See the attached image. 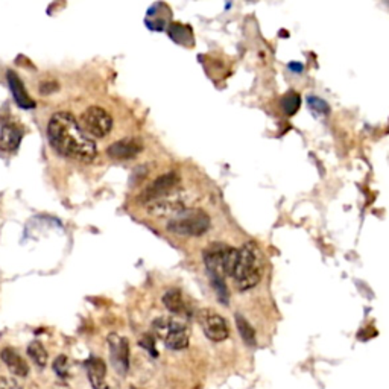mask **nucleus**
I'll return each instance as SVG.
<instances>
[{"mask_svg": "<svg viewBox=\"0 0 389 389\" xmlns=\"http://www.w3.org/2000/svg\"><path fill=\"white\" fill-rule=\"evenodd\" d=\"M184 210V199L181 192H175L172 191L171 193L164 195L155 201L148 204V212L152 216H169V215H176Z\"/></svg>", "mask_w": 389, "mask_h": 389, "instance_id": "nucleus-9", "label": "nucleus"}, {"mask_svg": "<svg viewBox=\"0 0 389 389\" xmlns=\"http://www.w3.org/2000/svg\"><path fill=\"white\" fill-rule=\"evenodd\" d=\"M48 137L53 149L61 155L81 163H92L96 159V144L81 128L73 114L60 111L55 113L48 125Z\"/></svg>", "mask_w": 389, "mask_h": 389, "instance_id": "nucleus-1", "label": "nucleus"}, {"mask_svg": "<svg viewBox=\"0 0 389 389\" xmlns=\"http://www.w3.org/2000/svg\"><path fill=\"white\" fill-rule=\"evenodd\" d=\"M199 324L203 327L204 335L213 342H222L230 336L227 321L212 309H204L199 312Z\"/></svg>", "mask_w": 389, "mask_h": 389, "instance_id": "nucleus-7", "label": "nucleus"}, {"mask_svg": "<svg viewBox=\"0 0 389 389\" xmlns=\"http://www.w3.org/2000/svg\"><path fill=\"white\" fill-rule=\"evenodd\" d=\"M210 228V218L199 208H184L168 224V230L180 236H203Z\"/></svg>", "mask_w": 389, "mask_h": 389, "instance_id": "nucleus-4", "label": "nucleus"}, {"mask_svg": "<svg viewBox=\"0 0 389 389\" xmlns=\"http://www.w3.org/2000/svg\"><path fill=\"white\" fill-rule=\"evenodd\" d=\"M140 151H142V146L136 140H120L111 144L107 154L111 159H116V160H131L134 159Z\"/></svg>", "mask_w": 389, "mask_h": 389, "instance_id": "nucleus-14", "label": "nucleus"}, {"mask_svg": "<svg viewBox=\"0 0 389 389\" xmlns=\"http://www.w3.org/2000/svg\"><path fill=\"white\" fill-rule=\"evenodd\" d=\"M169 37L181 46H192L193 44V32L192 28H188L183 23H171L168 28Z\"/></svg>", "mask_w": 389, "mask_h": 389, "instance_id": "nucleus-18", "label": "nucleus"}, {"mask_svg": "<svg viewBox=\"0 0 389 389\" xmlns=\"http://www.w3.org/2000/svg\"><path fill=\"white\" fill-rule=\"evenodd\" d=\"M239 250L231 248L225 243L215 242L204 251V263L212 280H225L227 275H233L238 262Z\"/></svg>", "mask_w": 389, "mask_h": 389, "instance_id": "nucleus-3", "label": "nucleus"}, {"mask_svg": "<svg viewBox=\"0 0 389 389\" xmlns=\"http://www.w3.org/2000/svg\"><path fill=\"white\" fill-rule=\"evenodd\" d=\"M28 354H29V358L32 359V362H34L38 366V368H44V366L48 365L49 354H48L46 348L43 347L41 342H38V341L31 342L29 347H28Z\"/></svg>", "mask_w": 389, "mask_h": 389, "instance_id": "nucleus-19", "label": "nucleus"}, {"mask_svg": "<svg viewBox=\"0 0 389 389\" xmlns=\"http://www.w3.org/2000/svg\"><path fill=\"white\" fill-rule=\"evenodd\" d=\"M108 346H110V358L111 363H113L114 370L120 374L125 375L129 368V343L125 338H122L116 333L108 336Z\"/></svg>", "mask_w": 389, "mask_h": 389, "instance_id": "nucleus-8", "label": "nucleus"}, {"mask_svg": "<svg viewBox=\"0 0 389 389\" xmlns=\"http://www.w3.org/2000/svg\"><path fill=\"white\" fill-rule=\"evenodd\" d=\"M53 371L57 373L60 377H68L69 374V361L65 356H58L53 362Z\"/></svg>", "mask_w": 389, "mask_h": 389, "instance_id": "nucleus-23", "label": "nucleus"}, {"mask_svg": "<svg viewBox=\"0 0 389 389\" xmlns=\"http://www.w3.org/2000/svg\"><path fill=\"white\" fill-rule=\"evenodd\" d=\"M163 303L168 307L169 312L175 315H186L187 314V304L183 298V294L178 289H169L163 297Z\"/></svg>", "mask_w": 389, "mask_h": 389, "instance_id": "nucleus-17", "label": "nucleus"}, {"mask_svg": "<svg viewBox=\"0 0 389 389\" xmlns=\"http://www.w3.org/2000/svg\"><path fill=\"white\" fill-rule=\"evenodd\" d=\"M85 370L93 389H113L107 382V366L102 359L90 358L85 362Z\"/></svg>", "mask_w": 389, "mask_h": 389, "instance_id": "nucleus-11", "label": "nucleus"}, {"mask_svg": "<svg viewBox=\"0 0 389 389\" xmlns=\"http://www.w3.org/2000/svg\"><path fill=\"white\" fill-rule=\"evenodd\" d=\"M299 105H302V99H299V96L297 93H287L283 101H282V107H283V111L287 114V116H292L295 114L297 111L299 110Z\"/></svg>", "mask_w": 389, "mask_h": 389, "instance_id": "nucleus-21", "label": "nucleus"}, {"mask_svg": "<svg viewBox=\"0 0 389 389\" xmlns=\"http://www.w3.org/2000/svg\"><path fill=\"white\" fill-rule=\"evenodd\" d=\"M171 11L164 4H155L149 8L144 23L152 31H164L169 28Z\"/></svg>", "mask_w": 389, "mask_h": 389, "instance_id": "nucleus-12", "label": "nucleus"}, {"mask_svg": "<svg viewBox=\"0 0 389 389\" xmlns=\"http://www.w3.org/2000/svg\"><path fill=\"white\" fill-rule=\"evenodd\" d=\"M289 69H291L295 73H302L303 72V65L299 63H291V64H289Z\"/></svg>", "mask_w": 389, "mask_h": 389, "instance_id": "nucleus-26", "label": "nucleus"}, {"mask_svg": "<svg viewBox=\"0 0 389 389\" xmlns=\"http://www.w3.org/2000/svg\"><path fill=\"white\" fill-rule=\"evenodd\" d=\"M6 80H8L11 92H13V96L16 99V102H17V105L20 108H23V110L36 108V102L32 101V99L29 97L23 82H21V80H20V78L14 72H8Z\"/></svg>", "mask_w": 389, "mask_h": 389, "instance_id": "nucleus-13", "label": "nucleus"}, {"mask_svg": "<svg viewBox=\"0 0 389 389\" xmlns=\"http://www.w3.org/2000/svg\"><path fill=\"white\" fill-rule=\"evenodd\" d=\"M263 252L257 243L247 242L239 250L238 262L231 275L239 291H248L259 284L263 275Z\"/></svg>", "mask_w": 389, "mask_h": 389, "instance_id": "nucleus-2", "label": "nucleus"}, {"mask_svg": "<svg viewBox=\"0 0 389 389\" xmlns=\"http://www.w3.org/2000/svg\"><path fill=\"white\" fill-rule=\"evenodd\" d=\"M307 104L310 107V110L314 111V113L316 114H327L330 111V107L326 101H322L321 97H316V96H309L307 97Z\"/></svg>", "mask_w": 389, "mask_h": 389, "instance_id": "nucleus-22", "label": "nucleus"}, {"mask_svg": "<svg viewBox=\"0 0 389 389\" xmlns=\"http://www.w3.org/2000/svg\"><path fill=\"white\" fill-rule=\"evenodd\" d=\"M152 331L171 350L186 348L188 346V339H191L187 326L175 318H157L152 322Z\"/></svg>", "mask_w": 389, "mask_h": 389, "instance_id": "nucleus-5", "label": "nucleus"}, {"mask_svg": "<svg viewBox=\"0 0 389 389\" xmlns=\"http://www.w3.org/2000/svg\"><path fill=\"white\" fill-rule=\"evenodd\" d=\"M0 389H23L17 380L9 377H0Z\"/></svg>", "mask_w": 389, "mask_h": 389, "instance_id": "nucleus-24", "label": "nucleus"}, {"mask_svg": "<svg viewBox=\"0 0 389 389\" xmlns=\"http://www.w3.org/2000/svg\"><path fill=\"white\" fill-rule=\"evenodd\" d=\"M176 181H178V176L175 172H169V174H166V175H161L160 178H157V180H155L146 191L143 192V195L140 196V201L142 203H152L155 201V199H159L164 195H168L171 193L172 191H175V187H176Z\"/></svg>", "mask_w": 389, "mask_h": 389, "instance_id": "nucleus-10", "label": "nucleus"}, {"mask_svg": "<svg viewBox=\"0 0 389 389\" xmlns=\"http://www.w3.org/2000/svg\"><path fill=\"white\" fill-rule=\"evenodd\" d=\"M80 125L88 137L102 139L113 128V117L101 107H88L80 119Z\"/></svg>", "mask_w": 389, "mask_h": 389, "instance_id": "nucleus-6", "label": "nucleus"}, {"mask_svg": "<svg viewBox=\"0 0 389 389\" xmlns=\"http://www.w3.org/2000/svg\"><path fill=\"white\" fill-rule=\"evenodd\" d=\"M0 358H2L4 363L8 366V370L14 375L18 377H26L29 374V366L26 361L21 358V356L14 348H5L0 353Z\"/></svg>", "mask_w": 389, "mask_h": 389, "instance_id": "nucleus-15", "label": "nucleus"}, {"mask_svg": "<svg viewBox=\"0 0 389 389\" xmlns=\"http://www.w3.org/2000/svg\"><path fill=\"white\" fill-rule=\"evenodd\" d=\"M236 326H238V330L240 333L243 342H245L250 347H254L255 343H257V339H255V330L252 329L250 322L242 315H236Z\"/></svg>", "mask_w": 389, "mask_h": 389, "instance_id": "nucleus-20", "label": "nucleus"}, {"mask_svg": "<svg viewBox=\"0 0 389 389\" xmlns=\"http://www.w3.org/2000/svg\"><path fill=\"white\" fill-rule=\"evenodd\" d=\"M21 136L23 134L16 125L6 124L0 131V146L5 151H16L21 142Z\"/></svg>", "mask_w": 389, "mask_h": 389, "instance_id": "nucleus-16", "label": "nucleus"}, {"mask_svg": "<svg viewBox=\"0 0 389 389\" xmlns=\"http://www.w3.org/2000/svg\"><path fill=\"white\" fill-rule=\"evenodd\" d=\"M52 90H57V84H41L40 87L41 93H49Z\"/></svg>", "mask_w": 389, "mask_h": 389, "instance_id": "nucleus-25", "label": "nucleus"}]
</instances>
